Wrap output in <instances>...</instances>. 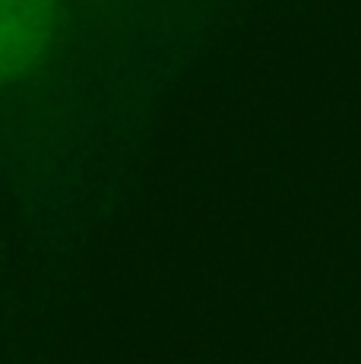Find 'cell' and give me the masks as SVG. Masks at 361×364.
<instances>
[{
	"label": "cell",
	"instance_id": "6da1fadb",
	"mask_svg": "<svg viewBox=\"0 0 361 364\" xmlns=\"http://www.w3.org/2000/svg\"><path fill=\"white\" fill-rule=\"evenodd\" d=\"M60 29V0H0V86L26 80L48 60Z\"/></svg>",
	"mask_w": 361,
	"mask_h": 364
}]
</instances>
